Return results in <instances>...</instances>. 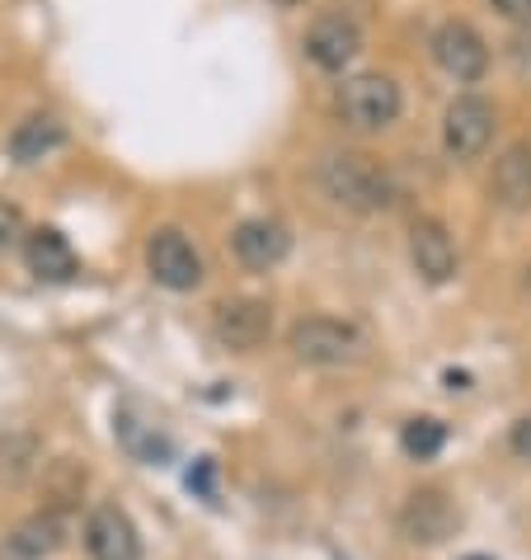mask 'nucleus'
I'll return each instance as SVG.
<instances>
[{
    "label": "nucleus",
    "instance_id": "nucleus-1",
    "mask_svg": "<svg viewBox=\"0 0 531 560\" xmlns=\"http://www.w3.org/2000/svg\"><path fill=\"white\" fill-rule=\"evenodd\" d=\"M320 189H324V198H334V203L349 208V212H381V208L396 203V184H390V175L371 161V155H357V151L324 155Z\"/></svg>",
    "mask_w": 531,
    "mask_h": 560
},
{
    "label": "nucleus",
    "instance_id": "nucleus-2",
    "mask_svg": "<svg viewBox=\"0 0 531 560\" xmlns=\"http://www.w3.org/2000/svg\"><path fill=\"white\" fill-rule=\"evenodd\" d=\"M287 349L306 368H353L367 353V335L334 316H306L287 330Z\"/></svg>",
    "mask_w": 531,
    "mask_h": 560
},
{
    "label": "nucleus",
    "instance_id": "nucleus-3",
    "mask_svg": "<svg viewBox=\"0 0 531 560\" xmlns=\"http://www.w3.org/2000/svg\"><path fill=\"white\" fill-rule=\"evenodd\" d=\"M400 108H404L400 85L381 71L349 75L334 95V114H339L343 128H353V132H386L390 122L400 118Z\"/></svg>",
    "mask_w": 531,
    "mask_h": 560
},
{
    "label": "nucleus",
    "instance_id": "nucleus-4",
    "mask_svg": "<svg viewBox=\"0 0 531 560\" xmlns=\"http://www.w3.org/2000/svg\"><path fill=\"white\" fill-rule=\"evenodd\" d=\"M457 527H461V504L451 500L442 486L414 490L396 513V533L410 541V547H424V551L447 547V541L457 537Z\"/></svg>",
    "mask_w": 531,
    "mask_h": 560
},
{
    "label": "nucleus",
    "instance_id": "nucleus-5",
    "mask_svg": "<svg viewBox=\"0 0 531 560\" xmlns=\"http://www.w3.org/2000/svg\"><path fill=\"white\" fill-rule=\"evenodd\" d=\"M494 142V104L480 95H457L442 118V151L451 161H475Z\"/></svg>",
    "mask_w": 531,
    "mask_h": 560
},
{
    "label": "nucleus",
    "instance_id": "nucleus-6",
    "mask_svg": "<svg viewBox=\"0 0 531 560\" xmlns=\"http://www.w3.org/2000/svg\"><path fill=\"white\" fill-rule=\"evenodd\" d=\"M146 269H151L155 283L169 288V292H193L202 283V255L175 226H161L146 241Z\"/></svg>",
    "mask_w": 531,
    "mask_h": 560
},
{
    "label": "nucleus",
    "instance_id": "nucleus-7",
    "mask_svg": "<svg viewBox=\"0 0 531 560\" xmlns=\"http://www.w3.org/2000/svg\"><path fill=\"white\" fill-rule=\"evenodd\" d=\"M212 335H216V345L231 353H255L269 345V335H273V306L259 298L222 302L212 316Z\"/></svg>",
    "mask_w": 531,
    "mask_h": 560
},
{
    "label": "nucleus",
    "instance_id": "nucleus-8",
    "mask_svg": "<svg viewBox=\"0 0 531 560\" xmlns=\"http://www.w3.org/2000/svg\"><path fill=\"white\" fill-rule=\"evenodd\" d=\"M433 57H437V67H442L451 81H465V85H475L480 75L489 71V48H484V38H480L465 20L437 24V34H433Z\"/></svg>",
    "mask_w": 531,
    "mask_h": 560
},
{
    "label": "nucleus",
    "instance_id": "nucleus-9",
    "mask_svg": "<svg viewBox=\"0 0 531 560\" xmlns=\"http://www.w3.org/2000/svg\"><path fill=\"white\" fill-rule=\"evenodd\" d=\"M85 551L90 560H142V537L118 504H95L85 513Z\"/></svg>",
    "mask_w": 531,
    "mask_h": 560
},
{
    "label": "nucleus",
    "instance_id": "nucleus-10",
    "mask_svg": "<svg viewBox=\"0 0 531 560\" xmlns=\"http://www.w3.org/2000/svg\"><path fill=\"white\" fill-rule=\"evenodd\" d=\"M357 52H363V28H357V20H349V14H320V20L306 28V57L316 61L320 71L353 67Z\"/></svg>",
    "mask_w": 531,
    "mask_h": 560
},
{
    "label": "nucleus",
    "instance_id": "nucleus-11",
    "mask_svg": "<svg viewBox=\"0 0 531 560\" xmlns=\"http://www.w3.org/2000/svg\"><path fill=\"white\" fill-rule=\"evenodd\" d=\"M67 547V513L57 509H38L14 527L0 547V560H48Z\"/></svg>",
    "mask_w": 531,
    "mask_h": 560
},
{
    "label": "nucleus",
    "instance_id": "nucleus-12",
    "mask_svg": "<svg viewBox=\"0 0 531 560\" xmlns=\"http://www.w3.org/2000/svg\"><path fill=\"white\" fill-rule=\"evenodd\" d=\"M231 250H236L245 269H273L292 250V231L283 222H273V217H249V222L231 231Z\"/></svg>",
    "mask_w": 531,
    "mask_h": 560
},
{
    "label": "nucleus",
    "instance_id": "nucleus-13",
    "mask_svg": "<svg viewBox=\"0 0 531 560\" xmlns=\"http://www.w3.org/2000/svg\"><path fill=\"white\" fill-rule=\"evenodd\" d=\"M410 259L428 283H447V278L457 273V241H451V231L442 222L418 217L410 226Z\"/></svg>",
    "mask_w": 531,
    "mask_h": 560
},
{
    "label": "nucleus",
    "instance_id": "nucleus-14",
    "mask_svg": "<svg viewBox=\"0 0 531 560\" xmlns=\"http://www.w3.org/2000/svg\"><path fill=\"white\" fill-rule=\"evenodd\" d=\"M24 264H28V273L43 278V283H67V278H75V269H81L71 241L52 226H38L24 236Z\"/></svg>",
    "mask_w": 531,
    "mask_h": 560
},
{
    "label": "nucleus",
    "instance_id": "nucleus-15",
    "mask_svg": "<svg viewBox=\"0 0 531 560\" xmlns=\"http://www.w3.org/2000/svg\"><path fill=\"white\" fill-rule=\"evenodd\" d=\"M489 198H494L498 208H512V212L531 208V142H512V147L494 161Z\"/></svg>",
    "mask_w": 531,
    "mask_h": 560
},
{
    "label": "nucleus",
    "instance_id": "nucleus-16",
    "mask_svg": "<svg viewBox=\"0 0 531 560\" xmlns=\"http://www.w3.org/2000/svg\"><path fill=\"white\" fill-rule=\"evenodd\" d=\"M57 147H67V128H61L57 118H48V114L24 118L20 128L10 132V142H5L14 165H34V161H43V155H52Z\"/></svg>",
    "mask_w": 531,
    "mask_h": 560
},
{
    "label": "nucleus",
    "instance_id": "nucleus-17",
    "mask_svg": "<svg viewBox=\"0 0 531 560\" xmlns=\"http://www.w3.org/2000/svg\"><path fill=\"white\" fill-rule=\"evenodd\" d=\"M85 480H90L85 462H75V457H57V462L48 466V476H43V490H48V509H57V513L75 509V500L85 494Z\"/></svg>",
    "mask_w": 531,
    "mask_h": 560
},
{
    "label": "nucleus",
    "instance_id": "nucleus-18",
    "mask_svg": "<svg viewBox=\"0 0 531 560\" xmlns=\"http://www.w3.org/2000/svg\"><path fill=\"white\" fill-rule=\"evenodd\" d=\"M400 447H404V457H414V462H433L447 447V424L433 415H418L400 429Z\"/></svg>",
    "mask_w": 531,
    "mask_h": 560
},
{
    "label": "nucleus",
    "instance_id": "nucleus-19",
    "mask_svg": "<svg viewBox=\"0 0 531 560\" xmlns=\"http://www.w3.org/2000/svg\"><path fill=\"white\" fill-rule=\"evenodd\" d=\"M34 462H38V443L28 433H14V439L0 443V476L5 480H24L34 471Z\"/></svg>",
    "mask_w": 531,
    "mask_h": 560
},
{
    "label": "nucleus",
    "instance_id": "nucleus-20",
    "mask_svg": "<svg viewBox=\"0 0 531 560\" xmlns=\"http://www.w3.org/2000/svg\"><path fill=\"white\" fill-rule=\"evenodd\" d=\"M20 236H24V212L14 208L10 198H0V255L14 250V245H20Z\"/></svg>",
    "mask_w": 531,
    "mask_h": 560
},
{
    "label": "nucleus",
    "instance_id": "nucleus-21",
    "mask_svg": "<svg viewBox=\"0 0 531 560\" xmlns=\"http://www.w3.org/2000/svg\"><path fill=\"white\" fill-rule=\"evenodd\" d=\"M508 447H512V457L531 462V419H518V424H512V433H508Z\"/></svg>",
    "mask_w": 531,
    "mask_h": 560
},
{
    "label": "nucleus",
    "instance_id": "nucleus-22",
    "mask_svg": "<svg viewBox=\"0 0 531 560\" xmlns=\"http://www.w3.org/2000/svg\"><path fill=\"white\" fill-rule=\"evenodd\" d=\"M498 14H508V20H531V0H489Z\"/></svg>",
    "mask_w": 531,
    "mask_h": 560
},
{
    "label": "nucleus",
    "instance_id": "nucleus-23",
    "mask_svg": "<svg viewBox=\"0 0 531 560\" xmlns=\"http://www.w3.org/2000/svg\"><path fill=\"white\" fill-rule=\"evenodd\" d=\"M273 5H302V0H273Z\"/></svg>",
    "mask_w": 531,
    "mask_h": 560
},
{
    "label": "nucleus",
    "instance_id": "nucleus-24",
    "mask_svg": "<svg viewBox=\"0 0 531 560\" xmlns=\"http://www.w3.org/2000/svg\"><path fill=\"white\" fill-rule=\"evenodd\" d=\"M527 288H531V269H527Z\"/></svg>",
    "mask_w": 531,
    "mask_h": 560
},
{
    "label": "nucleus",
    "instance_id": "nucleus-25",
    "mask_svg": "<svg viewBox=\"0 0 531 560\" xmlns=\"http://www.w3.org/2000/svg\"><path fill=\"white\" fill-rule=\"evenodd\" d=\"M471 560H484V556H471Z\"/></svg>",
    "mask_w": 531,
    "mask_h": 560
}]
</instances>
